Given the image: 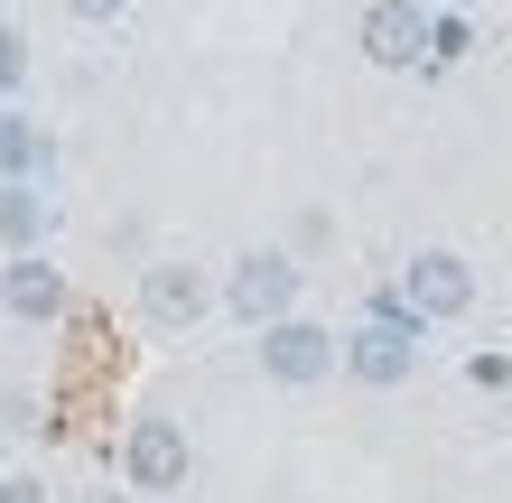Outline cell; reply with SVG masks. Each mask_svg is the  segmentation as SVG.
I'll return each mask as SVG.
<instances>
[{"instance_id": "7", "label": "cell", "mask_w": 512, "mask_h": 503, "mask_svg": "<svg viewBox=\"0 0 512 503\" xmlns=\"http://www.w3.org/2000/svg\"><path fill=\"white\" fill-rule=\"evenodd\" d=\"M140 317L149 327H205L215 317V271L205 261H149L140 271Z\"/></svg>"}, {"instance_id": "16", "label": "cell", "mask_w": 512, "mask_h": 503, "mask_svg": "<svg viewBox=\"0 0 512 503\" xmlns=\"http://www.w3.org/2000/svg\"><path fill=\"white\" fill-rule=\"evenodd\" d=\"M94 503H122V494H94Z\"/></svg>"}, {"instance_id": "4", "label": "cell", "mask_w": 512, "mask_h": 503, "mask_svg": "<svg viewBox=\"0 0 512 503\" xmlns=\"http://www.w3.org/2000/svg\"><path fill=\"white\" fill-rule=\"evenodd\" d=\"M252 364L261 382H280V392H317V382H336V327H317V317H270L252 327Z\"/></svg>"}, {"instance_id": "6", "label": "cell", "mask_w": 512, "mask_h": 503, "mask_svg": "<svg viewBox=\"0 0 512 503\" xmlns=\"http://www.w3.org/2000/svg\"><path fill=\"white\" fill-rule=\"evenodd\" d=\"M66 308H75V280L47 261V243L38 252H0V317L10 327H56Z\"/></svg>"}, {"instance_id": "15", "label": "cell", "mask_w": 512, "mask_h": 503, "mask_svg": "<svg viewBox=\"0 0 512 503\" xmlns=\"http://www.w3.org/2000/svg\"><path fill=\"white\" fill-rule=\"evenodd\" d=\"M10 429H19V420H10V410H0V466H10Z\"/></svg>"}, {"instance_id": "13", "label": "cell", "mask_w": 512, "mask_h": 503, "mask_svg": "<svg viewBox=\"0 0 512 503\" xmlns=\"http://www.w3.org/2000/svg\"><path fill=\"white\" fill-rule=\"evenodd\" d=\"M0 503H47V476H28V466H0Z\"/></svg>"}, {"instance_id": "3", "label": "cell", "mask_w": 512, "mask_h": 503, "mask_svg": "<svg viewBox=\"0 0 512 503\" xmlns=\"http://www.w3.org/2000/svg\"><path fill=\"white\" fill-rule=\"evenodd\" d=\"M391 299H401L419 327H457V317L485 299V280H475V261L466 252H447V243H419L401 261V280H391Z\"/></svg>"}, {"instance_id": "1", "label": "cell", "mask_w": 512, "mask_h": 503, "mask_svg": "<svg viewBox=\"0 0 512 503\" xmlns=\"http://www.w3.org/2000/svg\"><path fill=\"white\" fill-rule=\"evenodd\" d=\"M419 317L391 299V289H373V308H364V327H345L336 336V373H354L364 392H401V382L419 373Z\"/></svg>"}, {"instance_id": "14", "label": "cell", "mask_w": 512, "mask_h": 503, "mask_svg": "<svg viewBox=\"0 0 512 503\" xmlns=\"http://www.w3.org/2000/svg\"><path fill=\"white\" fill-rule=\"evenodd\" d=\"M122 10H131V0H66V19H75V28H112Z\"/></svg>"}, {"instance_id": "5", "label": "cell", "mask_w": 512, "mask_h": 503, "mask_svg": "<svg viewBox=\"0 0 512 503\" xmlns=\"http://www.w3.org/2000/svg\"><path fill=\"white\" fill-rule=\"evenodd\" d=\"M187 476H196L187 420L149 410V420H131V429H122V485H131V494H187Z\"/></svg>"}, {"instance_id": "8", "label": "cell", "mask_w": 512, "mask_h": 503, "mask_svg": "<svg viewBox=\"0 0 512 503\" xmlns=\"http://www.w3.org/2000/svg\"><path fill=\"white\" fill-rule=\"evenodd\" d=\"M354 47H364V66H382V75H419L429 10H419V0H373V10L354 19Z\"/></svg>"}, {"instance_id": "12", "label": "cell", "mask_w": 512, "mask_h": 503, "mask_svg": "<svg viewBox=\"0 0 512 503\" xmlns=\"http://www.w3.org/2000/svg\"><path fill=\"white\" fill-rule=\"evenodd\" d=\"M19 84H28V28L0 19V103H19Z\"/></svg>"}, {"instance_id": "9", "label": "cell", "mask_w": 512, "mask_h": 503, "mask_svg": "<svg viewBox=\"0 0 512 503\" xmlns=\"http://www.w3.org/2000/svg\"><path fill=\"white\" fill-rule=\"evenodd\" d=\"M47 224H56V205L38 177H0V252H38Z\"/></svg>"}, {"instance_id": "2", "label": "cell", "mask_w": 512, "mask_h": 503, "mask_svg": "<svg viewBox=\"0 0 512 503\" xmlns=\"http://www.w3.org/2000/svg\"><path fill=\"white\" fill-rule=\"evenodd\" d=\"M298 289H308L298 252L252 243V252H233V271L215 280V308L233 317V327H270V317H289V308H298Z\"/></svg>"}, {"instance_id": "11", "label": "cell", "mask_w": 512, "mask_h": 503, "mask_svg": "<svg viewBox=\"0 0 512 503\" xmlns=\"http://www.w3.org/2000/svg\"><path fill=\"white\" fill-rule=\"evenodd\" d=\"M475 56V19L466 10H429V47H419V75H447Z\"/></svg>"}, {"instance_id": "10", "label": "cell", "mask_w": 512, "mask_h": 503, "mask_svg": "<svg viewBox=\"0 0 512 503\" xmlns=\"http://www.w3.org/2000/svg\"><path fill=\"white\" fill-rule=\"evenodd\" d=\"M0 177H47V131L19 103H0Z\"/></svg>"}]
</instances>
